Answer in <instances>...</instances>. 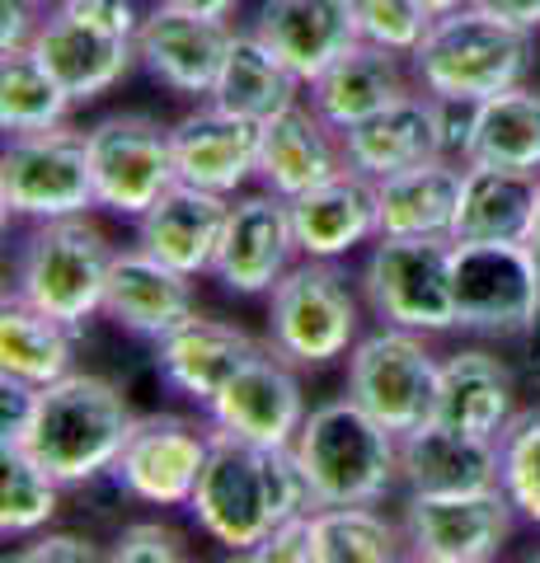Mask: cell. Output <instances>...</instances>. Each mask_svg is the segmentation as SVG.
Here are the masks:
<instances>
[{
  "label": "cell",
  "instance_id": "1",
  "mask_svg": "<svg viewBox=\"0 0 540 563\" xmlns=\"http://www.w3.org/2000/svg\"><path fill=\"white\" fill-rule=\"evenodd\" d=\"M301 512H316V498H310V484L291 446L268 451L221 428L212 432L202 479L188 498V517L198 521L207 540H217L231 554H250L277 521Z\"/></svg>",
  "mask_w": 540,
  "mask_h": 563
},
{
  "label": "cell",
  "instance_id": "2",
  "mask_svg": "<svg viewBox=\"0 0 540 563\" xmlns=\"http://www.w3.org/2000/svg\"><path fill=\"white\" fill-rule=\"evenodd\" d=\"M132 428L136 409L128 399V385L99 372H71L38 390V409H33L20 446L66 488H90L109 479Z\"/></svg>",
  "mask_w": 540,
  "mask_h": 563
},
{
  "label": "cell",
  "instance_id": "3",
  "mask_svg": "<svg viewBox=\"0 0 540 563\" xmlns=\"http://www.w3.org/2000/svg\"><path fill=\"white\" fill-rule=\"evenodd\" d=\"M316 507H381L399 488V437L357 399H324L291 442Z\"/></svg>",
  "mask_w": 540,
  "mask_h": 563
},
{
  "label": "cell",
  "instance_id": "4",
  "mask_svg": "<svg viewBox=\"0 0 540 563\" xmlns=\"http://www.w3.org/2000/svg\"><path fill=\"white\" fill-rule=\"evenodd\" d=\"M418 90L447 103H484L503 90L527 85L536 66V33L517 29L498 14L465 5L432 20L428 38L414 47Z\"/></svg>",
  "mask_w": 540,
  "mask_h": 563
},
{
  "label": "cell",
  "instance_id": "5",
  "mask_svg": "<svg viewBox=\"0 0 540 563\" xmlns=\"http://www.w3.org/2000/svg\"><path fill=\"white\" fill-rule=\"evenodd\" d=\"M113 258H118L113 240L90 217L43 221L20 244L10 296H20L33 310H43L80 333L95 314H103Z\"/></svg>",
  "mask_w": 540,
  "mask_h": 563
},
{
  "label": "cell",
  "instance_id": "6",
  "mask_svg": "<svg viewBox=\"0 0 540 563\" xmlns=\"http://www.w3.org/2000/svg\"><path fill=\"white\" fill-rule=\"evenodd\" d=\"M362 291L339 263L301 258L268 291V347L301 372L348 362L362 339Z\"/></svg>",
  "mask_w": 540,
  "mask_h": 563
},
{
  "label": "cell",
  "instance_id": "7",
  "mask_svg": "<svg viewBox=\"0 0 540 563\" xmlns=\"http://www.w3.org/2000/svg\"><path fill=\"white\" fill-rule=\"evenodd\" d=\"M456 329L475 339L517 343L540 333V258L527 240L456 244L451 250Z\"/></svg>",
  "mask_w": 540,
  "mask_h": 563
},
{
  "label": "cell",
  "instance_id": "8",
  "mask_svg": "<svg viewBox=\"0 0 540 563\" xmlns=\"http://www.w3.org/2000/svg\"><path fill=\"white\" fill-rule=\"evenodd\" d=\"M451 250L456 240H399L381 235L357 273V291L381 324L409 333L456 329V291H451Z\"/></svg>",
  "mask_w": 540,
  "mask_h": 563
},
{
  "label": "cell",
  "instance_id": "9",
  "mask_svg": "<svg viewBox=\"0 0 540 563\" xmlns=\"http://www.w3.org/2000/svg\"><path fill=\"white\" fill-rule=\"evenodd\" d=\"M0 207L5 221H62L99 207L90 141L76 128L10 136L0 155Z\"/></svg>",
  "mask_w": 540,
  "mask_h": 563
},
{
  "label": "cell",
  "instance_id": "10",
  "mask_svg": "<svg viewBox=\"0 0 540 563\" xmlns=\"http://www.w3.org/2000/svg\"><path fill=\"white\" fill-rule=\"evenodd\" d=\"M438 385L442 357L423 343V333L381 324L362 333L348 352V385L343 395L357 399L376 422H386L395 437L438 418Z\"/></svg>",
  "mask_w": 540,
  "mask_h": 563
},
{
  "label": "cell",
  "instance_id": "11",
  "mask_svg": "<svg viewBox=\"0 0 540 563\" xmlns=\"http://www.w3.org/2000/svg\"><path fill=\"white\" fill-rule=\"evenodd\" d=\"M85 141H90L99 207L113 217L142 221L161 202V192L179 184L169 128L142 109L103 113L95 128H85Z\"/></svg>",
  "mask_w": 540,
  "mask_h": 563
},
{
  "label": "cell",
  "instance_id": "12",
  "mask_svg": "<svg viewBox=\"0 0 540 563\" xmlns=\"http://www.w3.org/2000/svg\"><path fill=\"white\" fill-rule=\"evenodd\" d=\"M212 422L184 413H136L128 446L109 470L113 488L142 507H188L212 451Z\"/></svg>",
  "mask_w": 540,
  "mask_h": 563
},
{
  "label": "cell",
  "instance_id": "13",
  "mask_svg": "<svg viewBox=\"0 0 540 563\" xmlns=\"http://www.w3.org/2000/svg\"><path fill=\"white\" fill-rule=\"evenodd\" d=\"M414 559L494 563L517 531V507L503 488L480 493H405L399 503Z\"/></svg>",
  "mask_w": 540,
  "mask_h": 563
},
{
  "label": "cell",
  "instance_id": "14",
  "mask_svg": "<svg viewBox=\"0 0 540 563\" xmlns=\"http://www.w3.org/2000/svg\"><path fill=\"white\" fill-rule=\"evenodd\" d=\"M202 413H207L212 428L240 437V442L287 451L296 437H301L306 418H310L301 366L277 357V352L264 343L231 380H225V390L207 404Z\"/></svg>",
  "mask_w": 540,
  "mask_h": 563
},
{
  "label": "cell",
  "instance_id": "15",
  "mask_svg": "<svg viewBox=\"0 0 540 563\" xmlns=\"http://www.w3.org/2000/svg\"><path fill=\"white\" fill-rule=\"evenodd\" d=\"M296 263H301V244H296L291 202L268 188L235 192L212 277L231 296H268Z\"/></svg>",
  "mask_w": 540,
  "mask_h": 563
},
{
  "label": "cell",
  "instance_id": "16",
  "mask_svg": "<svg viewBox=\"0 0 540 563\" xmlns=\"http://www.w3.org/2000/svg\"><path fill=\"white\" fill-rule=\"evenodd\" d=\"M235 29L155 0L136 29V66L179 99H212Z\"/></svg>",
  "mask_w": 540,
  "mask_h": 563
},
{
  "label": "cell",
  "instance_id": "17",
  "mask_svg": "<svg viewBox=\"0 0 540 563\" xmlns=\"http://www.w3.org/2000/svg\"><path fill=\"white\" fill-rule=\"evenodd\" d=\"M258 132H264V122H250L212 99H202L194 113L169 122L174 169H179L184 184L235 198L250 179H258Z\"/></svg>",
  "mask_w": 540,
  "mask_h": 563
},
{
  "label": "cell",
  "instance_id": "18",
  "mask_svg": "<svg viewBox=\"0 0 540 563\" xmlns=\"http://www.w3.org/2000/svg\"><path fill=\"white\" fill-rule=\"evenodd\" d=\"M194 282L198 277L169 268V263L146 254L142 244L118 250L113 273H109V291H103V320H113L123 333H132V339L161 343L188 314H198Z\"/></svg>",
  "mask_w": 540,
  "mask_h": 563
},
{
  "label": "cell",
  "instance_id": "19",
  "mask_svg": "<svg viewBox=\"0 0 540 563\" xmlns=\"http://www.w3.org/2000/svg\"><path fill=\"white\" fill-rule=\"evenodd\" d=\"M264 343L268 339H254L250 329L198 310L155 343L151 362H155V372H161V385H169L174 395H184V399H194L198 409H207V404L225 390V380H231Z\"/></svg>",
  "mask_w": 540,
  "mask_h": 563
},
{
  "label": "cell",
  "instance_id": "20",
  "mask_svg": "<svg viewBox=\"0 0 540 563\" xmlns=\"http://www.w3.org/2000/svg\"><path fill=\"white\" fill-rule=\"evenodd\" d=\"M291 225L301 258H329L339 263L362 244L381 240V192L376 179L357 174L353 165L339 169L334 179L316 184L301 198H291Z\"/></svg>",
  "mask_w": 540,
  "mask_h": 563
},
{
  "label": "cell",
  "instance_id": "21",
  "mask_svg": "<svg viewBox=\"0 0 540 563\" xmlns=\"http://www.w3.org/2000/svg\"><path fill=\"white\" fill-rule=\"evenodd\" d=\"M343 155L348 165L367 179H390L414 165H428L447 155L442 146V99H432L428 90H409L405 99H395L390 109H381L376 118L357 122L343 132Z\"/></svg>",
  "mask_w": 540,
  "mask_h": 563
},
{
  "label": "cell",
  "instance_id": "22",
  "mask_svg": "<svg viewBox=\"0 0 540 563\" xmlns=\"http://www.w3.org/2000/svg\"><path fill=\"white\" fill-rule=\"evenodd\" d=\"M29 47L38 52V62L62 80V90L76 103L109 95L136 66V38L95 29V24L76 20L71 10H47V20L33 33Z\"/></svg>",
  "mask_w": 540,
  "mask_h": 563
},
{
  "label": "cell",
  "instance_id": "23",
  "mask_svg": "<svg viewBox=\"0 0 540 563\" xmlns=\"http://www.w3.org/2000/svg\"><path fill=\"white\" fill-rule=\"evenodd\" d=\"M225 217H231V198H225V192L179 179L136 221V244L161 263H169V268L202 277V273H212V263H217Z\"/></svg>",
  "mask_w": 540,
  "mask_h": 563
},
{
  "label": "cell",
  "instance_id": "24",
  "mask_svg": "<svg viewBox=\"0 0 540 563\" xmlns=\"http://www.w3.org/2000/svg\"><path fill=\"white\" fill-rule=\"evenodd\" d=\"M339 169H348L343 155V132L310 109V99L291 103L287 113H277L258 132V184L277 198H301L316 184L334 179Z\"/></svg>",
  "mask_w": 540,
  "mask_h": 563
},
{
  "label": "cell",
  "instance_id": "25",
  "mask_svg": "<svg viewBox=\"0 0 540 563\" xmlns=\"http://www.w3.org/2000/svg\"><path fill=\"white\" fill-rule=\"evenodd\" d=\"M399 488L405 493H480L503 488V455L494 437L447 422H423L399 437Z\"/></svg>",
  "mask_w": 540,
  "mask_h": 563
},
{
  "label": "cell",
  "instance_id": "26",
  "mask_svg": "<svg viewBox=\"0 0 540 563\" xmlns=\"http://www.w3.org/2000/svg\"><path fill=\"white\" fill-rule=\"evenodd\" d=\"M254 33L306 85L320 80L343 52H353L362 43L353 0H264L254 14Z\"/></svg>",
  "mask_w": 540,
  "mask_h": 563
},
{
  "label": "cell",
  "instance_id": "27",
  "mask_svg": "<svg viewBox=\"0 0 540 563\" xmlns=\"http://www.w3.org/2000/svg\"><path fill=\"white\" fill-rule=\"evenodd\" d=\"M521 413L517 376L513 366L489 347H456L442 357V385H438V422L475 437H498L513 428Z\"/></svg>",
  "mask_w": 540,
  "mask_h": 563
},
{
  "label": "cell",
  "instance_id": "28",
  "mask_svg": "<svg viewBox=\"0 0 540 563\" xmlns=\"http://www.w3.org/2000/svg\"><path fill=\"white\" fill-rule=\"evenodd\" d=\"M414 90L409 76H405V57L386 47H372V43H357L353 52L324 70L320 80L306 85V99L329 128H357V122L376 118L381 109H390L395 99H405Z\"/></svg>",
  "mask_w": 540,
  "mask_h": 563
},
{
  "label": "cell",
  "instance_id": "29",
  "mask_svg": "<svg viewBox=\"0 0 540 563\" xmlns=\"http://www.w3.org/2000/svg\"><path fill=\"white\" fill-rule=\"evenodd\" d=\"M381 192V235L399 240H451L456 235V211L465 192V161L438 155L428 165L376 184Z\"/></svg>",
  "mask_w": 540,
  "mask_h": 563
},
{
  "label": "cell",
  "instance_id": "30",
  "mask_svg": "<svg viewBox=\"0 0 540 563\" xmlns=\"http://www.w3.org/2000/svg\"><path fill=\"white\" fill-rule=\"evenodd\" d=\"M301 90H306V80L296 76L254 29H235L231 52H225V62H221L212 103H221V109H231L250 122H268L277 113H287L291 103H301L306 99Z\"/></svg>",
  "mask_w": 540,
  "mask_h": 563
},
{
  "label": "cell",
  "instance_id": "31",
  "mask_svg": "<svg viewBox=\"0 0 540 563\" xmlns=\"http://www.w3.org/2000/svg\"><path fill=\"white\" fill-rule=\"evenodd\" d=\"M465 165L517 169L540 179V90L536 85H517V90H503L494 99L475 103Z\"/></svg>",
  "mask_w": 540,
  "mask_h": 563
},
{
  "label": "cell",
  "instance_id": "32",
  "mask_svg": "<svg viewBox=\"0 0 540 563\" xmlns=\"http://www.w3.org/2000/svg\"><path fill=\"white\" fill-rule=\"evenodd\" d=\"M536 174L465 165V192L456 211V244H503L527 240L536 217Z\"/></svg>",
  "mask_w": 540,
  "mask_h": 563
},
{
  "label": "cell",
  "instance_id": "33",
  "mask_svg": "<svg viewBox=\"0 0 540 563\" xmlns=\"http://www.w3.org/2000/svg\"><path fill=\"white\" fill-rule=\"evenodd\" d=\"M0 372L38 385V390L57 385L62 376L76 372V329L5 291V306H0Z\"/></svg>",
  "mask_w": 540,
  "mask_h": 563
},
{
  "label": "cell",
  "instance_id": "34",
  "mask_svg": "<svg viewBox=\"0 0 540 563\" xmlns=\"http://www.w3.org/2000/svg\"><path fill=\"white\" fill-rule=\"evenodd\" d=\"M316 563H409L405 521L381 507H316Z\"/></svg>",
  "mask_w": 540,
  "mask_h": 563
},
{
  "label": "cell",
  "instance_id": "35",
  "mask_svg": "<svg viewBox=\"0 0 540 563\" xmlns=\"http://www.w3.org/2000/svg\"><path fill=\"white\" fill-rule=\"evenodd\" d=\"M71 109H76V99L38 62V52L33 47L0 52V128H5V136L66 128Z\"/></svg>",
  "mask_w": 540,
  "mask_h": 563
},
{
  "label": "cell",
  "instance_id": "36",
  "mask_svg": "<svg viewBox=\"0 0 540 563\" xmlns=\"http://www.w3.org/2000/svg\"><path fill=\"white\" fill-rule=\"evenodd\" d=\"M66 484L43 470L24 446H0V536L29 540L47 531L62 512Z\"/></svg>",
  "mask_w": 540,
  "mask_h": 563
},
{
  "label": "cell",
  "instance_id": "37",
  "mask_svg": "<svg viewBox=\"0 0 540 563\" xmlns=\"http://www.w3.org/2000/svg\"><path fill=\"white\" fill-rule=\"evenodd\" d=\"M498 455H503V493L513 498L517 517L540 526V404L513 418V428L498 437Z\"/></svg>",
  "mask_w": 540,
  "mask_h": 563
},
{
  "label": "cell",
  "instance_id": "38",
  "mask_svg": "<svg viewBox=\"0 0 540 563\" xmlns=\"http://www.w3.org/2000/svg\"><path fill=\"white\" fill-rule=\"evenodd\" d=\"M353 20H357L362 43L414 57V47L432 29V10L423 0H353Z\"/></svg>",
  "mask_w": 540,
  "mask_h": 563
},
{
  "label": "cell",
  "instance_id": "39",
  "mask_svg": "<svg viewBox=\"0 0 540 563\" xmlns=\"http://www.w3.org/2000/svg\"><path fill=\"white\" fill-rule=\"evenodd\" d=\"M109 563H194V554L169 521H128L109 544Z\"/></svg>",
  "mask_w": 540,
  "mask_h": 563
},
{
  "label": "cell",
  "instance_id": "40",
  "mask_svg": "<svg viewBox=\"0 0 540 563\" xmlns=\"http://www.w3.org/2000/svg\"><path fill=\"white\" fill-rule=\"evenodd\" d=\"M5 563H109V550L80 531H38L14 544Z\"/></svg>",
  "mask_w": 540,
  "mask_h": 563
},
{
  "label": "cell",
  "instance_id": "41",
  "mask_svg": "<svg viewBox=\"0 0 540 563\" xmlns=\"http://www.w3.org/2000/svg\"><path fill=\"white\" fill-rule=\"evenodd\" d=\"M245 559L250 563H316V526H310V512L277 521Z\"/></svg>",
  "mask_w": 540,
  "mask_h": 563
},
{
  "label": "cell",
  "instance_id": "42",
  "mask_svg": "<svg viewBox=\"0 0 540 563\" xmlns=\"http://www.w3.org/2000/svg\"><path fill=\"white\" fill-rule=\"evenodd\" d=\"M33 409H38V385L0 372V446H20L24 442Z\"/></svg>",
  "mask_w": 540,
  "mask_h": 563
},
{
  "label": "cell",
  "instance_id": "43",
  "mask_svg": "<svg viewBox=\"0 0 540 563\" xmlns=\"http://www.w3.org/2000/svg\"><path fill=\"white\" fill-rule=\"evenodd\" d=\"M62 10H71L76 20L95 24V29L123 33V38H136V29H142V20H146L142 0H66Z\"/></svg>",
  "mask_w": 540,
  "mask_h": 563
},
{
  "label": "cell",
  "instance_id": "44",
  "mask_svg": "<svg viewBox=\"0 0 540 563\" xmlns=\"http://www.w3.org/2000/svg\"><path fill=\"white\" fill-rule=\"evenodd\" d=\"M47 5L43 0H0V52H20L43 29Z\"/></svg>",
  "mask_w": 540,
  "mask_h": 563
},
{
  "label": "cell",
  "instance_id": "45",
  "mask_svg": "<svg viewBox=\"0 0 540 563\" xmlns=\"http://www.w3.org/2000/svg\"><path fill=\"white\" fill-rule=\"evenodd\" d=\"M475 5L517 24V29H527V33H540V0H475Z\"/></svg>",
  "mask_w": 540,
  "mask_h": 563
},
{
  "label": "cell",
  "instance_id": "46",
  "mask_svg": "<svg viewBox=\"0 0 540 563\" xmlns=\"http://www.w3.org/2000/svg\"><path fill=\"white\" fill-rule=\"evenodd\" d=\"M165 5L188 10V14H202V20H221V24H231V20H235V10L245 5V0H165Z\"/></svg>",
  "mask_w": 540,
  "mask_h": 563
},
{
  "label": "cell",
  "instance_id": "47",
  "mask_svg": "<svg viewBox=\"0 0 540 563\" xmlns=\"http://www.w3.org/2000/svg\"><path fill=\"white\" fill-rule=\"evenodd\" d=\"M423 5L432 10V20H442V14H451V10H465V5H475V0H423Z\"/></svg>",
  "mask_w": 540,
  "mask_h": 563
},
{
  "label": "cell",
  "instance_id": "48",
  "mask_svg": "<svg viewBox=\"0 0 540 563\" xmlns=\"http://www.w3.org/2000/svg\"><path fill=\"white\" fill-rule=\"evenodd\" d=\"M527 244H531L536 258H540V188H536V217H531V235H527Z\"/></svg>",
  "mask_w": 540,
  "mask_h": 563
},
{
  "label": "cell",
  "instance_id": "49",
  "mask_svg": "<svg viewBox=\"0 0 540 563\" xmlns=\"http://www.w3.org/2000/svg\"><path fill=\"white\" fill-rule=\"evenodd\" d=\"M527 380H531V395H536V404H540V347H536V357H531V372H527Z\"/></svg>",
  "mask_w": 540,
  "mask_h": 563
},
{
  "label": "cell",
  "instance_id": "50",
  "mask_svg": "<svg viewBox=\"0 0 540 563\" xmlns=\"http://www.w3.org/2000/svg\"><path fill=\"white\" fill-rule=\"evenodd\" d=\"M409 563H465V559H409Z\"/></svg>",
  "mask_w": 540,
  "mask_h": 563
},
{
  "label": "cell",
  "instance_id": "51",
  "mask_svg": "<svg viewBox=\"0 0 540 563\" xmlns=\"http://www.w3.org/2000/svg\"><path fill=\"white\" fill-rule=\"evenodd\" d=\"M43 5H47V10H62V5H66V0H43Z\"/></svg>",
  "mask_w": 540,
  "mask_h": 563
},
{
  "label": "cell",
  "instance_id": "52",
  "mask_svg": "<svg viewBox=\"0 0 540 563\" xmlns=\"http://www.w3.org/2000/svg\"><path fill=\"white\" fill-rule=\"evenodd\" d=\"M221 563H250L245 554H231V559H221Z\"/></svg>",
  "mask_w": 540,
  "mask_h": 563
},
{
  "label": "cell",
  "instance_id": "53",
  "mask_svg": "<svg viewBox=\"0 0 540 563\" xmlns=\"http://www.w3.org/2000/svg\"><path fill=\"white\" fill-rule=\"evenodd\" d=\"M521 563H540V550H531V554H527V559H521Z\"/></svg>",
  "mask_w": 540,
  "mask_h": 563
}]
</instances>
